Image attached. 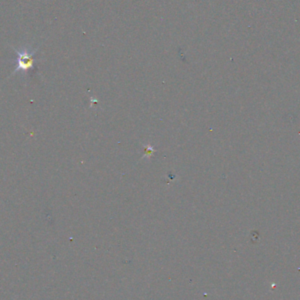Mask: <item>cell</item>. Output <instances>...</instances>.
I'll use <instances>...</instances> for the list:
<instances>
[{"instance_id": "cell-1", "label": "cell", "mask_w": 300, "mask_h": 300, "mask_svg": "<svg viewBox=\"0 0 300 300\" xmlns=\"http://www.w3.org/2000/svg\"><path fill=\"white\" fill-rule=\"evenodd\" d=\"M14 51L17 53V67L14 69L12 74H16L18 72H27L28 70L33 69L34 67V53L37 49L31 50L28 47H24L20 48V50H17L13 48Z\"/></svg>"}]
</instances>
